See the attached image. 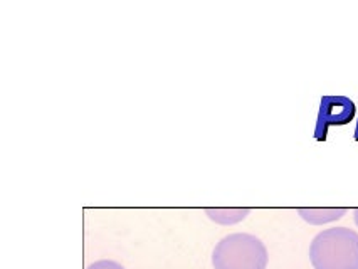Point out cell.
<instances>
[{"mask_svg": "<svg viewBox=\"0 0 358 269\" xmlns=\"http://www.w3.org/2000/svg\"><path fill=\"white\" fill-rule=\"evenodd\" d=\"M313 269H358V233L348 227L324 229L310 244Z\"/></svg>", "mask_w": 358, "mask_h": 269, "instance_id": "6da1fadb", "label": "cell"}, {"mask_svg": "<svg viewBox=\"0 0 358 269\" xmlns=\"http://www.w3.org/2000/svg\"><path fill=\"white\" fill-rule=\"evenodd\" d=\"M268 261L264 242L248 233L226 235L212 251L214 269H266Z\"/></svg>", "mask_w": 358, "mask_h": 269, "instance_id": "7a4b0ae2", "label": "cell"}, {"mask_svg": "<svg viewBox=\"0 0 358 269\" xmlns=\"http://www.w3.org/2000/svg\"><path fill=\"white\" fill-rule=\"evenodd\" d=\"M357 115V106L352 99L340 94H327L320 101L318 117H316L315 140L324 142L330 126H343L353 122Z\"/></svg>", "mask_w": 358, "mask_h": 269, "instance_id": "3957f363", "label": "cell"}, {"mask_svg": "<svg viewBox=\"0 0 358 269\" xmlns=\"http://www.w3.org/2000/svg\"><path fill=\"white\" fill-rule=\"evenodd\" d=\"M299 217L311 226H323L338 221L347 214V209H298Z\"/></svg>", "mask_w": 358, "mask_h": 269, "instance_id": "277c9868", "label": "cell"}, {"mask_svg": "<svg viewBox=\"0 0 358 269\" xmlns=\"http://www.w3.org/2000/svg\"><path fill=\"white\" fill-rule=\"evenodd\" d=\"M251 210L249 209H206L207 217L220 226H232L244 221Z\"/></svg>", "mask_w": 358, "mask_h": 269, "instance_id": "5b68a950", "label": "cell"}, {"mask_svg": "<svg viewBox=\"0 0 358 269\" xmlns=\"http://www.w3.org/2000/svg\"><path fill=\"white\" fill-rule=\"evenodd\" d=\"M87 269H124V268L120 263H116V261L99 259V261H96V263L90 264Z\"/></svg>", "mask_w": 358, "mask_h": 269, "instance_id": "8992f818", "label": "cell"}, {"mask_svg": "<svg viewBox=\"0 0 358 269\" xmlns=\"http://www.w3.org/2000/svg\"><path fill=\"white\" fill-rule=\"evenodd\" d=\"M353 221H355V224L358 227V209L353 210Z\"/></svg>", "mask_w": 358, "mask_h": 269, "instance_id": "52a82bcc", "label": "cell"}, {"mask_svg": "<svg viewBox=\"0 0 358 269\" xmlns=\"http://www.w3.org/2000/svg\"><path fill=\"white\" fill-rule=\"evenodd\" d=\"M355 142H358V118H357V128H355V135H353Z\"/></svg>", "mask_w": 358, "mask_h": 269, "instance_id": "ba28073f", "label": "cell"}]
</instances>
